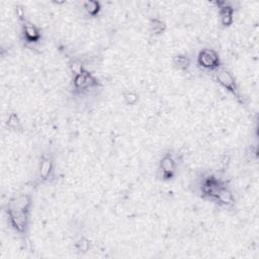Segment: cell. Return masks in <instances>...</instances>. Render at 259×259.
I'll return each instance as SVG.
<instances>
[{"instance_id": "6", "label": "cell", "mask_w": 259, "mask_h": 259, "mask_svg": "<svg viewBox=\"0 0 259 259\" xmlns=\"http://www.w3.org/2000/svg\"><path fill=\"white\" fill-rule=\"evenodd\" d=\"M2 208L8 228L12 231L14 235L17 236L18 239H20L24 243H27L29 241L30 234L31 213L17 210L4 204Z\"/></svg>"}, {"instance_id": "7", "label": "cell", "mask_w": 259, "mask_h": 259, "mask_svg": "<svg viewBox=\"0 0 259 259\" xmlns=\"http://www.w3.org/2000/svg\"><path fill=\"white\" fill-rule=\"evenodd\" d=\"M211 79L226 92H228L241 106H247V98L244 95L237 78L226 67L219 69L211 76Z\"/></svg>"}, {"instance_id": "1", "label": "cell", "mask_w": 259, "mask_h": 259, "mask_svg": "<svg viewBox=\"0 0 259 259\" xmlns=\"http://www.w3.org/2000/svg\"><path fill=\"white\" fill-rule=\"evenodd\" d=\"M68 64L70 72L68 92L70 97L79 105L92 104L103 91L102 82L86 67L82 59L74 57Z\"/></svg>"}, {"instance_id": "17", "label": "cell", "mask_w": 259, "mask_h": 259, "mask_svg": "<svg viewBox=\"0 0 259 259\" xmlns=\"http://www.w3.org/2000/svg\"><path fill=\"white\" fill-rule=\"evenodd\" d=\"M121 100L125 106L128 107H135L137 106L141 101V95L140 93L135 89H126L123 90L120 94Z\"/></svg>"}, {"instance_id": "14", "label": "cell", "mask_w": 259, "mask_h": 259, "mask_svg": "<svg viewBox=\"0 0 259 259\" xmlns=\"http://www.w3.org/2000/svg\"><path fill=\"white\" fill-rule=\"evenodd\" d=\"M3 125L6 131L15 134H22L25 131L21 116L14 109H11L6 113Z\"/></svg>"}, {"instance_id": "16", "label": "cell", "mask_w": 259, "mask_h": 259, "mask_svg": "<svg viewBox=\"0 0 259 259\" xmlns=\"http://www.w3.org/2000/svg\"><path fill=\"white\" fill-rule=\"evenodd\" d=\"M92 242L86 235H78L73 241V250L77 255H86L92 249Z\"/></svg>"}, {"instance_id": "2", "label": "cell", "mask_w": 259, "mask_h": 259, "mask_svg": "<svg viewBox=\"0 0 259 259\" xmlns=\"http://www.w3.org/2000/svg\"><path fill=\"white\" fill-rule=\"evenodd\" d=\"M18 38L24 49L35 52L40 49L45 44V32L33 21H31L26 15L22 7L17 6L15 8Z\"/></svg>"}, {"instance_id": "4", "label": "cell", "mask_w": 259, "mask_h": 259, "mask_svg": "<svg viewBox=\"0 0 259 259\" xmlns=\"http://www.w3.org/2000/svg\"><path fill=\"white\" fill-rule=\"evenodd\" d=\"M57 166V159L53 152H41L37 158L34 176L27 182L28 187L37 190L42 186L53 185L58 179Z\"/></svg>"}, {"instance_id": "8", "label": "cell", "mask_w": 259, "mask_h": 259, "mask_svg": "<svg viewBox=\"0 0 259 259\" xmlns=\"http://www.w3.org/2000/svg\"><path fill=\"white\" fill-rule=\"evenodd\" d=\"M193 60L196 69L199 72L209 76L224 67L220 53L210 47H204L198 50Z\"/></svg>"}, {"instance_id": "10", "label": "cell", "mask_w": 259, "mask_h": 259, "mask_svg": "<svg viewBox=\"0 0 259 259\" xmlns=\"http://www.w3.org/2000/svg\"><path fill=\"white\" fill-rule=\"evenodd\" d=\"M212 204L223 210H234L237 205V194L231 183L224 186L217 197L212 201Z\"/></svg>"}, {"instance_id": "11", "label": "cell", "mask_w": 259, "mask_h": 259, "mask_svg": "<svg viewBox=\"0 0 259 259\" xmlns=\"http://www.w3.org/2000/svg\"><path fill=\"white\" fill-rule=\"evenodd\" d=\"M4 205L32 213V208H33V196L31 192H19L13 196H11L5 203Z\"/></svg>"}, {"instance_id": "13", "label": "cell", "mask_w": 259, "mask_h": 259, "mask_svg": "<svg viewBox=\"0 0 259 259\" xmlns=\"http://www.w3.org/2000/svg\"><path fill=\"white\" fill-rule=\"evenodd\" d=\"M171 66L177 72L188 73L194 66V60L187 53H176L171 57Z\"/></svg>"}, {"instance_id": "12", "label": "cell", "mask_w": 259, "mask_h": 259, "mask_svg": "<svg viewBox=\"0 0 259 259\" xmlns=\"http://www.w3.org/2000/svg\"><path fill=\"white\" fill-rule=\"evenodd\" d=\"M81 15L84 19L95 20L97 19L103 10L102 3L97 0H85L80 2Z\"/></svg>"}, {"instance_id": "3", "label": "cell", "mask_w": 259, "mask_h": 259, "mask_svg": "<svg viewBox=\"0 0 259 259\" xmlns=\"http://www.w3.org/2000/svg\"><path fill=\"white\" fill-rule=\"evenodd\" d=\"M229 183H231V180L226 178L222 173L204 170L194 179L193 192L202 200L212 203L220 190Z\"/></svg>"}, {"instance_id": "15", "label": "cell", "mask_w": 259, "mask_h": 259, "mask_svg": "<svg viewBox=\"0 0 259 259\" xmlns=\"http://www.w3.org/2000/svg\"><path fill=\"white\" fill-rule=\"evenodd\" d=\"M168 24L160 15H153L148 19V32L151 37H160L166 33Z\"/></svg>"}, {"instance_id": "5", "label": "cell", "mask_w": 259, "mask_h": 259, "mask_svg": "<svg viewBox=\"0 0 259 259\" xmlns=\"http://www.w3.org/2000/svg\"><path fill=\"white\" fill-rule=\"evenodd\" d=\"M183 164V157L179 151L175 149H167L160 155L156 171L155 177L158 181L168 183L174 181L181 170Z\"/></svg>"}, {"instance_id": "9", "label": "cell", "mask_w": 259, "mask_h": 259, "mask_svg": "<svg viewBox=\"0 0 259 259\" xmlns=\"http://www.w3.org/2000/svg\"><path fill=\"white\" fill-rule=\"evenodd\" d=\"M214 6L219 18V23L222 28L228 29L235 22V15L237 7L234 2L227 0H215L211 2Z\"/></svg>"}]
</instances>
